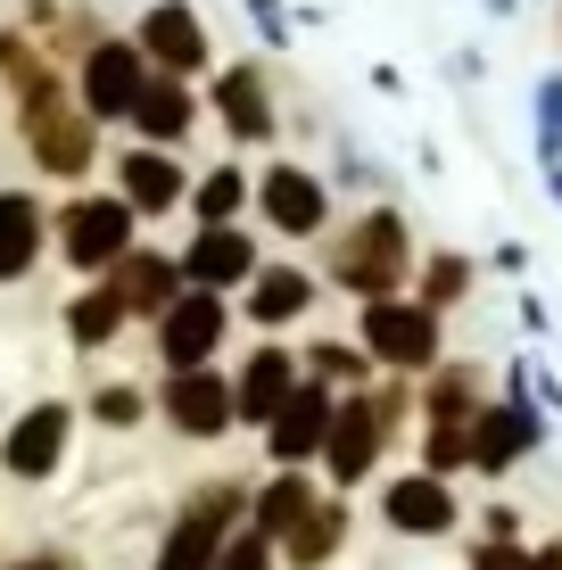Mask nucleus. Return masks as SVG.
Instances as JSON below:
<instances>
[{"mask_svg": "<svg viewBox=\"0 0 562 570\" xmlns=\"http://www.w3.org/2000/svg\"><path fill=\"white\" fill-rule=\"evenodd\" d=\"M332 273L347 289H364V298H390V282L405 273V224H397V215H364L356 240L332 257Z\"/></svg>", "mask_w": 562, "mask_h": 570, "instance_id": "obj_1", "label": "nucleus"}, {"mask_svg": "<svg viewBox=\"0 0 562 570\" xmlns=\"http://www.w3.org/2000/svg\"><path fill=\"white\" fill-rule=\"evenodd\" d=\"M364 347H373L381 364H431L438 356V314L431 306H390V298H373L364 306Z\"/></svg>", "mask_w": 562, "mask_h": 570, "instance_id": "obj_2", "label": "nucleus"}, {"mask_svg": "<svg viewBox=\"0 0 562 570\" xmlns=\"http://www.w3.org/2000/svg\"><path fill=\"white\" fill-rule=\"evenodd\" d=\"M231 513H240V488H207V497L183 513V529L166 538L158 570H216V562H224V521H231Z\"/></svg>", "mask_w": 562, "mask_h": 570, "instance_id": "obj_3", "label": "nucleus"}, {"mask_svg": "<svg viewBox=\"0 0 562 570\" xmlns=\"http://www.w3.org/2000/svg\"><path fill=\"white\" fill-rule=\"evenodd\" d=\"M58 240H67V257H75V265H125V240H132V199H83V207H67Z\"/></svg>", "mask_w": 562, "mask_h": 570, "instance_id": "obj_4", "label": "nucleus"}, {"mask_svg": "<svg viewBox=\"0 0 562 570\" xmlns=\"http://www.w3.org/2000/svg\"><path fill=\"white\" fill-rule=\"evenodd\" d=\"M216 340H224V306H216V289H190V298H174V306H166L158 347H166V364H174V372H199Z\"/></svg>", "mask_w": 562, "mask_h": 570, "instance_id": "obj_5", "label": "nucleus"}, {"mask_svg": "<svg viewBox=\"0 0 562 570\" xmlns=\"http://www.w3.org/2000/svg\"><path fill=\"white\" fill-rule=\"evenodd\" d=\"M67 430H75V414H67V405H33V414L9 430L0 463H9L17 480H42V471H58V455H67Z\"/></svg>", "mask_w": 562, "mask_h": 570, "instance_id": "obj_6", "label": "nucleus"}, {"mask_svg": "<svg viewBox=\"0 0 562 570\" xmlns=\"http://www.w3.org/2000/svg\"><path fill=\"white\" fill-rule=\"evenodd\" d=\"M166 414H174V430H190V439H216V430L240 414V397H231L216 372H174L166 381Z\"/></svg>", "mask_w": 562, "mask_h": 570, "instance_id": "obj_7", "label": "nucleus"}, {"mask_svg": "<svg viewBox=\"0 0 562 570\" xmlns=\"http://www.w3.org/2000/svg\"><path fill=\"white\" fill-rule=\"evenodd\" d=\"M141 50H125V42H108V50H91V67H83V100L91 116H132L141 108Z\"/></svg>", "mask_w": 562, "mask_h": 570, "instance_id": "obj_8", "label": "nucleus"}, {"mask_svg": "<svg viewBox=\"0 0 562 570\" xmlns=\"http://www.w3.org/2000/svg\"><path fill=\"white\" fill-rule=\"evenodd\" d=\"M332 397H323V389H298V397L282 405L274 414V455L282 463H306V455H323V446H332Z\"/></svg>", "mask_w": 562, "mask_h": 570, "instance_id": "obj_9", "label": "nucleus"}, {"mask_svg": "<svg viewBox=\"0 0 562 570\" xmlns=\"http://www.w3.org/2000/svg\"><path fill=\"white\" fill-rule=\"evenodd\" d=\"M538 446V422H530V405H496V414H480L472 422V463L480 471H513L521 455Z\"/></svg>", "mask_w": 562, "mask_h": 570, "instance_id": "obj_10", "label": "nucleus"}, {"mask_svg": "<svg viewBox=\"0 0 562 570\" xmlns=\"http://www.w3.org/2000/svg\"><path fill=\"white\" fill-rule=\"evenodd\" d=\"M390 529H414V538L455 529V497L438 488V471H422V480H390Z\"/></svg>", "mask_w": 562, "mask_h": 570, "instance_id": "obj_11", "label": "nucleus"}, {"mask_svg": "<svg viewBox=\"0 0 562 570\" xmlns=\"http://www.w3.org/2000/svg\"><path fill=\"white\" fill-rule=\"evenodd\" d=\"M141 50L158 58V67L190 75V67L207 58V33H199V17H190V9H174V0H166V9H149V26H141Z\"/></svg>", "mask_w": 562, "mask_h": 570, "instance_id": "obj_12", "label": "nucleus"}, {"mask_svg": "<svg viewBox=\"0 0 562 570\" xmlns=\"http://www.w3.org/2000/svg\"><path fill=\"white\" fill-rule=\"evenodd\" d=\"M381 397L373 405H339V422H332V480H364L373 471V446H381Z\"/></svg>", "mask_w": 562, "mask_h": 570, "instance_id": "obj_13", "label": "nucleus"}, {"mask_svg": "<svg viewBox=\"0 0 562 570\" xmlns=\"http://www.w3.org/2000/svg\"><path fill=\"white\" fill-rule=\"evenodd\" d=\"M231 397H240V414L248 422H274L289 397H298V381H289V356L282 347H257V356H248V372H240V389H231Z\"/></svg>", "mask_w": 562, "mask_h": 570, "instance_id": "obj_14", "label": "nucleus"}, {"mask_svg": "<svg viewBox=\"0 0 562 570\" xmlns=\"http://www.w3.org/2000/svg\"><path fill=\"white\" fill-rule=\"evenodd\" d=\"M265 215H274L282 232H323V183L298 166H274L265 174Z\"/></svg>", "mask_w": 562, "mask_h": 570, "instance_id": "obj_15", "label": "nucleus"}, {"mask_svg": "<svg viewBox=\"0 0 562 570\" xmlns=\"http://www.w3.org/2000/svg\"><path fill=\"white\" fill-rule=\"evenodd\" d=\"M183 273L199 289H224V282H240V273H257V248L240 240V232H207V240H190V257H183Z\"/></svg>", "mask_w": 562, "mask_h": 570, "instance_id": "obj_16", "label": "nucleus"}, {"mask_svg": "<svg viewBox=\"0 0 562 570\" xmlns=\"http://www.w3.org/2000/svg\"><path fill=\"white\" fill-rule=\"evenodd\" d=\"M33 248H42V207L26 190H0V282H17L33 265Z\"/></svg>", "mask_w": 562, "mask_h": 570, "instance_id": "obj_17", "label": "nucleus"}, {"mask_svg": "<svg viewBox=\"0 0 562 570\" xmlns=\"http://www.w3.org/2000/svg\"><path fill=\"white\" fill-rule=\"evenodd\" d=\"M116 298H125V314H166L174 306V265L166 257H125L116 265Z\"/></svg>", "mask_w": 562, "mask_h": 570, "instance_id": "obj_18", "label": "nucleus"}, {"mask_svg": "<svg viewBox=\"0 0 562 570\" xmlns=\"http://www.w3.org/2000/svg\"><path fill=\"white\" fill-rule=\"evenodd\" d=\"M33 157H42L50 174H75L91 157V132L75 125V116H50V108H33Z\"/></svg>", "mask_w": 562, "mask_h": 570, "instance_id": "obj_19", "label": "nucleus"}, {"mask_svg": "<svg viewBox=\"0 0 562 570\" xmlns=\"http://www.w3.org/2000/svg\"><path fill=\"white\" fill-rule=\"evenodd\" d=\"M216 100H224V116H231V132H240V141L274 132V108H265V83H257L248 67H231V75H224V91H216Z\"/></svg>", "mask_w": 562, "mask_h": 570, "instance_id": "obj_20", "label": "nucleus"}, {"mask_svg": "<svg viewBox=\"0 0 562 570\" xmlns=\"http://www.w3.org/2000/svg\"><path fill=\"white\" fill-rule=\"evenodd\" d=\"M125 199L132 207H174V199H183V174H174L158 149H132L125 157Z\"/></svg>", "mask_w": 562, "mask_h": 570, "instance_id": "obj_21", "label": "nucleus"}, {"mask_svg": "<svg viewBox=\"0 0 562 570\" xmlns=\"http://www.w3.org/2000/svg\"><path fill=\"white\" fill-rule=\"evenodd\" d=\"M132 116H141V132H149V141H174V132L190 125V91H183V83H149Z\"/></svg>", "mask_w": 562, "mask_h": 570, "instance_id": "obj_22", "label": "nucleus"}, {"mask_svg": "<svg viewBox=\"0 0 562 570\" xmlns=\"http://www.w3.org/2000/svg\"><path fill=\"white\" fill-rule=\"evenodd\" d=\"M306 513H315V488H306V480H274L257 497V529H265V538H274V529H298Z\"/></svg>", "mask_w": 562, "mask_h": 570, "instance_id": "obj_23", "label": "nucleus"}, {"mask_svg": "<svg viewBox=\"0 0 562 570\" xmlns=\"http://www.w3.org/2000/svg\"><path fill=\"white\" fill-rule=\"evenodd\" d=\"M339 513H306L298 529H289V562H298V570H323V562H332L339 554Z\"/></svg>", "mask_w": 562, "mask_h": 570, "instance_id": "obj_24", "label": "nucleus"}, {"mask_svg": "<svg viewBox=\"0 0 562 570\" xmlns=\"http://www.w3.org/2000/svg\"><path fill=\"white\" fill-rule=\"evenodd\" d=\"M298 306H306V273H257V298H248L257 323H289Z\"/></svg>", "mask_w": 562, "mask_h": 570, "instance_id": "obj_25", "label": "nucleus"}, {"mask_svg": "<svg viewBox=\"0 0 562 570\" xmlns=\"http://www.w3.org/2000/svg\"><path fill=\"white\" fill-rule=\"evenodd\" d=\"M75 340L83 347H100V340H116V323H125V298H116V289H91V298H75Z\"/></svg>", "mask_w": 562, "mask_h": 570, "instance_id": "obj_26", "label": "nucleus"}, {"mask_svg": "<svg viewBox=\"0 0 562 570\" xmlns=\"http://www.w3.org/2000/svg\"><path fill=\"white\" fill-rule=\"evenodd\" d=\"M455 463H472V430H463V422H438V430H431V471H455Z\"/></svg>", "mask_w": 562, "mask_h": 570, "instance_id": "obj_27", "label": "nucleus"}, {"mask_svg": "<svg viewBox=\"0 0 562 570\" xmlns=\"http://www.w3.org/2000/svg\"><path fill=\"white\" fill-rule=\"evenodd\" d=\"M431 414H438V422H463V414H472V372H447V381L431 389Z\"/></svg>", "mask_w": 562, "mask_h": 570, "instance_id": "obj_28", "label": "nucleus"}, {"mask_svg": "<svg viewBox=\"0 0 562 570\" xmlns=\"http://www.w3.org/2000/svg\"><path fill=\"white\" fill-rule=\"evenodd\" d=\"M231 207H240V174H207V183H199V215H207V224H224Z\"/></svg>", "mask_w": 562, "mask_h": 570, "instance_id": "obj_29", "label": "nucleus"}, {"mask_svg": "<svg viewBox=\"0 0 562 570\" xmlns=\"http://www.w3.org/2000/svg\"><path fill=\"white\" fill-rule=\"evenodd\" d=\"M216 570H274V546H265V529H248V538H231Z\"/></svg>", "mask_w": 562, "mask_h": 570, "instance_id": "obj_30", "label": "nucleus"}, {"mask_svg": "<svg viewBox=\"0 0 562 570\" xmlns=\"http://www.w3.org/2000/svg\"><path fill=\"white\" fill-rule=\"evenodd\" d=\"M472 570H538V554H521L513 538H496V546H480V554H472Z\"/></svg>", "mask_w": 562, "mask_h": 570, "instance_id": "obj_31", "label": "nucleus"}, {"mask_svg": "<svg viewBox=\"0 0 562 570\" xmlns=\"http://www.w3.org/2000/svg\"><path fill=\"white\" fill-rule=\"evenodd\" d=\"M463 282H472V273H463V257H438V265H431V306H438V298H455Z\"/></svg>", "mask_w": 562, "mask_h": 570, "instance_id": "obj_32", "label": "nucleus"}, {"mask_svg": "<svg viewBox=\"0 0 562 570\" xmlns=\"http://www.w3.org/2000/svg\"><path fill=\"white\" fill-rule=\"evenodd\" d=\"M141 414V397H132V389H100V422H132Z\"/></svg>", "mask_w": 562, "mask_h": 570, "instance_id": "obj_33", "label": "nucleus"}, {"mask_svg": "<svg viewBox=\"0 0 562 570\" xmlns=\"http://www.w3.org/2000/svg\"><path fill=\"white\" fill-rule=\"evenodd\" d=\"M315 372H332V381H347V372H356V356H347V347H315Z\"/></svg>", "mask_w": 562, "mask_h": 570, "instance_id": "obj_34", "label": "nucleus"}, {"mask_svg": "<svg viewBox=\"0 0 562 570\" xmlns=\"http://www.w3.org/2000/svg\"><path fill=\"white\" fill-rule=\"evenodd\" d=\"M538 570H562V538L546 546V554H538Z\"/></svg>", "mask_w": 562, "mask_h": 570, "instance_id": "obj_35", "label": "nucleus"}, {"mask_svg": "<svg viewBox=\"0 0 562 570\" xmlns=\"http://www.w3.org/2000/svg\"><path fill=\"white\" fill-rule=\"evenodd\" d=\"M26 570H67V562H26Z\"/></svg>", "mask_w": 562, "mask_h": 570, "instance_id": "obj_36", "label": "nucleus"}]
</instances>
